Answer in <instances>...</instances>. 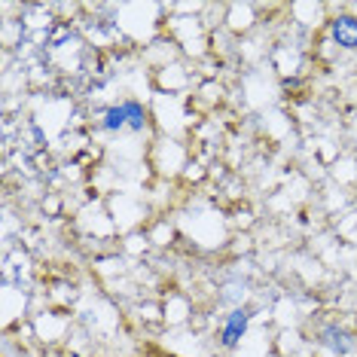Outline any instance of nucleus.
Instances as JSON below:
<instances>
[{"label":"nucleus","mask_w":357,"mask_h":357,"mask_svg":"<svg viewBox=\"0 0 357 357\" xmlns=\"http://www.w3.org/2000/svg\"><path fill=\"white\" fill-rule=\"evenodd\" d=\"M333 37H336V43L345 46V50H357V19H351V15L333 19Z\"/></svg>","instance_id":"1"},{"label":"nucleus","mask_w":357,"mask_h":357,"mask_svg":"<svg viewBox=\"0 0 357 357\" xmlns=\"http://www.w3.org/2000/svg\"><path fill=\"white\" fill-rule=\"evenodd\" d=\"M245 327H248V312H232V318H229V324H226V330H223V342L235 345L238 342V336L245 333Z\"/></svg>","instance_id":"2"}]
</instances>
